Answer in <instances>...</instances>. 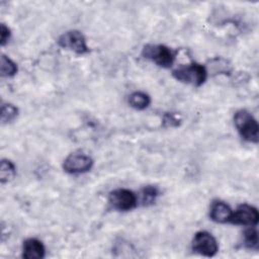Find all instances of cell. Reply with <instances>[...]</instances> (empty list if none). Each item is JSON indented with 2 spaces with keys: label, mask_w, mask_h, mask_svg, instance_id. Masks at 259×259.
Returning <instances> with one entry per match:
<instances>
[{
  "label": "cell",
  "mask_w": 259,
  "mask_h": 259,
  "mask_svg": "<svg viewBox=\"0 0 259 259\" xmlns=\"http://www.w3.org/2000/svg\"><path fill=\"white\" fill-rule=\"evenodd\" d=\"M234 123L240 136L247 142L258 143L259 126L256 118L246 109H240L234 114Z\"/></svg>",
  "instance_id": "obj_1"
},
{
  "label": "cell",
  "mask_w": 259,
  "mask_h": 259,
  "mask_svg": "<svg viewBox=\"0 0 259 259\" xmlns=\"http://www.w3.org/2000/svg\"><path fill=\"white\" fill-rule=\"evenodd\" d=\"M172 75L177 81L198 87L205 82L207 78V70L201 64L191 63L173 70Z\"/></svg>",
  "instance_id": "obj_2"
},
{
  "label": "cell",
  "mask_w": 259,
  "mask_h": 259,
  "mask_svg": "<svg viewBox=\"0 0 259 259\" xmlns=\"http://www.w3.org/2000/svg\"><path fill=\"white\" fill-rule=\"evenodd\" d=\"M142 55L162 68L172 67L175 61L174 52L164 45H146L142 50Z\"/></svg>",
  "instance_id": "obj_3"
},
{
  "label": "cell",
  "mask_w": 259,
  "mask_h": 259,
  "mask_svg": "<svg viewBox=\"0 0 259 259\" xmlns=\"http://www.w3.org/2000/svg\"><path fill=\"white\" fill-rule=\"evenodd\" d=\"M58 45L77 55H84L90 51L84 34L79 30H69L64 32L58 38Z\"/></svg>",
  "instance_id": "obj_4"
},
{
  "label": "cell",
  "mask_w": 259,
  "mask_h": 259,
  "mask_svg": "<svg viewBox=\"0 0 259 259\" xmlns=\"http://www.w3.org/2000/svg\"><path fill=\"white\" fill-rule=\"evenodd\" d=\"M108 202L111 207L116 210L127 211L138 205V197L135 192L130 189L117 188L109 193Z\"/></svg>",
  "instance_id": "obj_5"
},
{
  "label": "cell",
  "mask_w": 259,
  "mask_h": 259,
  "mask_svg": "<svg viewBox=\"0 0 259 259\" xmlns=\"http://www.w3.org/2000/svg\"><path fill=\"white\" fill-rule=\"evenodd\" d=\"M191 247L194 252L205 257H213L219 251L215 238L206 231H200L194 235Z\"/></svg>",
  "instance_id": "obj_6"
},
{
  "label": "cell",
  "mask_w": 259,
  "mask_h": 259,
  "mask_svg": "<svg viewBox=\"0 0 259 259\" xmlns=\"http://www.w3.org/2000/svg\"><path fill=\"white\" fill-rule=\"evenodd\" d=\"M93 160L82 153H72L63 162V169L69 174H82L91 170Z\"/></svg>",
  "instance_id": "obj_7"
},
{
  "label": "cell",
  "mask_w": 259,
  "mask_h": 259,
  "mask_svg": "<svg viewBox=\"0 0 259 259\" xmlns=\"http://www.w3.org/2000/svg\"><path fill=\"white\" fill-rule=\"evenodd\" d=\"M259 214L256 207L243 203L240 204L235 211H233L230 223L238 226L255 227L258 224Z\"/></svg>",
  "instance_id": "obj_8"
},
{
  "label": "cell",
  "mask_w": 259,
  "mask_h": 259,
  "mask_svg": "<svg viewBox=\"0 0 259 259\" xmlns=\"http://www.w3.org/2000/svg\"><path fill=\"white\" fill-rule=\"evenodd\" d=\"M233 210L228 203L223 200H213L209 208V218L219 224L230 223Z\"/></svg>",
  "instance_id": "obj_9"
},
{
  "label": "cell",
  "mask_w": 259,
  "mask_h": 259,
  "mask_svg": "<svg viewBox=\"0 0 259 259\" xmlns=\"http://www.w3.org/2000/svg\"><path fill=\"white\" fill-rule=\"evenodd\" d=\"M46 249L41 241L35 238H28L22 245V257L25 259H40L44 258Z\"/></svg>",
  "instance_id": "obj_10"
},
{
  "label": "cell",
  "mask_w": 259,
  "mask_h": 259,
  "mask_svg": "<svg viewBox=\"0 0 259 259\" xmlns=\"http://www.w3.org/2000/svg\"><path fill=\"white\" fill-rule=\"evenodd\" d=\"M151 103L150 96L142 91H135L128 96V104L138 110L147 108Z\"/></svg>",
  "instance_id": "obj_11"
},
{
  "label": "cell",
  "mask_w": 259,
  "mask_h": 259,
  "mask_svg": "<svg viewBox=\"0 0 259 259\" xmlns=\"http://www.w3.org/2000/svg\"><path fill=\"white\" fill-rule=\"evenodd\" d=\"M16 175V168L13 162L7 159H3L0 164V181L6 183L11 181Z\"/></svg>",
  "instance_id": "obj_12"
},
{
  "label": "cell",
  "mask_w": 259,
  "mask_h": 259,
  "mask_svg": "<svg viewBox=\"0 0 259 259\" xmlns=\"http://www.w3.org/2000/svg\"><path fill=\"white\" fill-rule=\"evenodd\" d=\"M243 242L246 248L251 250L258 249V233L255 227H249L244 231Z\"/></svg>",
  "instance_id": "obj_13"
},
{
  "label": "cell",
  "mask_w": 259,
  "mask_h": 259,
  "mask_svg": "<svg viewBox=\"0 0 259 259\" xmlns=\"http://www.w3.org/2000/svg\"><path fill=\"white\" fill-rule=\"evenodd\" d=\"M0 72L3 77H12L17 73V65L10 58L2 55L0 60Z\"/></svg>",
  "instance_id": "obj_14"
},
{
  "label": "cell",
  "mask_w": 259,
  "mask_h": 259,
  "mask_svg": "<svg viewBox=\"0 0 259 259\" xmlns=\"http://www.w3.org/2000/svg\"><path fill=\"white\" fill-rule=\"evenodd\" d=\"M18 115V109L11 103H4L1 106V121L2 123L11 122Z\"/></svg>",
  "instance_id": "obj_15"
},
{
  "label": "cell",
  "mask_w": 259,
  "mask_h": 259,
  "mask_svg": "<svg viewBox=\"0 0 259 259\" xmlns=\"http://www.w3.org/2000/svg\"><path fill=\"white\" fill-rule=\"evenodd\" d=\"M142 202L144 205H150V204H153L159 194L158 192V189L155 187V186H152V185H148V186H145L143 189H142Z\"/></svg>",
  "instance_id": "obj_16"
},
{
  "label": "cell",
  "mask_w": 259,
  "mask_h": 259,
  "mask_svg": "<svg viewBox=\"0 0 259 259\" xmlns=\"http://www.w3.org/2000/svg\"><path fill=\"white\" fill-rule=\"evenodd\" d=\"M180 123V118L172 113V112H167L163 116V124L165 127H176Z\"/></svg>",
  "instance_id": "obj_17"
},
{
  "label": "cell",
  "mask_w": 259,
  "mask_h": 259,
  "mask_svg": "<svg viewBox=\"0 0 259 259\" xmlns=\"http://www.w3.org/2000/svg\"><path fill=\"white\" fill-rule=\"evenodd\" d=\"M10 29L4 24L2 23L1 26H0V42H1V46H4L8 39L10 38Z\"/></svg>",
  "instance_id": "obj_18"
}]
</instances>
